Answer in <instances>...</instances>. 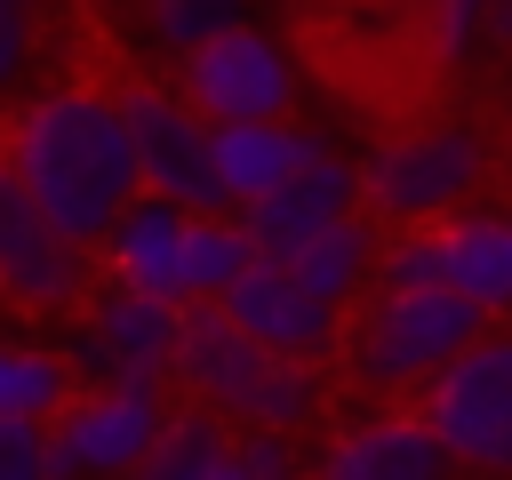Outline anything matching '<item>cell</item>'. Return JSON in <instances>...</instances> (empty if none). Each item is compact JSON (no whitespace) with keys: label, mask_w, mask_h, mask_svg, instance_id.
<instances>
[{"label":"cell","mask_w":512,"mask_h":480,"mask_svg":"<svg viewBox=\"0 0 512 480\" xmlns=\"http://www.w3.org/2000/svg\"><path fill=\"white\" fill-rule=\"evenodd\" d=\"M312 480H456V456L424 424V408H368L328 432Z\"/></svg>","instance_id":"cell-12"},{"label":"cell","mask_w":512,"mask_h":480,"mask_svg":"<svg viewBox=\"0 0 512 480\" xmlns=\"http://www.w3.org/2000/svg\"><path fill=\"white\" fill-rule=\"evenodd\" d=\"M128 136H136V168L144 192L184 208V216H232L224 184H216V128L176 96V80H128L120 88Z\"/></svg>","instance_id":"cell-7"},{"label":"cell","mask_w":512,"mask_h":480,"mask_svg":"<svg viewBox=\"0 0 512 480\" xmlns=\"http://www.w3.org/2000/svg\"><path fill=\"white\" fill-rule=\"evenodd\" d=\"M232 456H240L248 480H312V472H320V456H312L296 432H240Z\"/></svg>","instance_id":"cell-23"},{"label":"cell","mask_w":512,"mask_h":480,"mask_svg":"<svg viewBox=\"0 0 512 480\" xmlns=\"http://www.w3.org/2000/svg\"><path fill=\"white\" fill-rule=\"evenodd\" d=\"M312 160H328V136H312V128H296V120H272V128H216V184H224L232 216L256 208V200H272L280 184H296Z\"/></svg>","instance_id":"cell-15"},{"label":"cell","mask_w":512,"mask_h":480,"mask_svg":"<svg viewBox=\"0 0 512 480\" xmlns=\"http://www.w3.org/2000/svg\"><path fill=\"white\" fill-rule=\"evenodd\" d=\"M376 264H384V232H376L368 216H344V224H328L320 240H304V248L288 256V272H296L328 312H352L360 296H376Z\"/></svg>","instance_id":"cell-17"},{"label":"cell","mask_w":512,"mask_h":480,"mask_svg":"<svg viewBox=\"0 0 512 480\" xmlns=\"http://www.w3.org/2000/svg\"><path fill=\"white\" fill-rule=\"evenodd\" d=\"M488 48H512V0H504V8H488Z\"/></svg>","instance_id":"cell-27"},{"label":"cell","mask_w":512,"mask_h":480,"mask_svg":"<svg viewBox=\"0 0 512 480\" xmlns=\"http://www.w3.org/2000/svg\"><path fill=\"white\" fill-rule=\"evenodd\" d=\"M344 216H360V160H312L296 184H280L272 200H256V208H240V224H248V240H256V256H272V264H288L304 240H320L328 224H344Z\"/></svg>","instance_id":"cell-13"},{"label":"cell","mask_w":512,"mask_h":480,"mask_svg":"<svg viewBox=\"0 0 512 480\" xmlns=\"http://www.w3.org/2000/svg\"><path fill=\"white\" fill-rule=\"evenodd\" d=\"M96 288H104L96 280V256L72 248L40 216V200L16 184V168L0 160V304H16L32 320H64V312L80 320Z\"/></svg>","instance_id":"cell-9"},{"label":"cell","mask_w":512,"mask_h":480,"mask_svg":"<svg viewBox=\"0 0 512 480\" xmlns=\"http://www.w3.org/2000/svg\"><path fill=\"white\" fill-rule=\"evenodd\" d=\"M184 240H192V216L144 192L96 256H104V280H120V288H136V296H160V304H184ZM184 312H192V304H184Z\"/></svg>","instance_id":"cell-14"},{"label":"cell","mask_w":512,"mask_h":480,"mask_svg":"<svg viewBox=\"0 0 512 480\" xmlns=\"http://www.w3.org/2000/svg\"><path fill=\"white\" fill-rule=\"evenodd\" d=\"M32 56H40V16H32L24 0H0V96L24 88Z\"/></svg>","instance_id":"cell-25"},{"label":"cell","mask_w":512,"mask_h":480,"mask_svg":"<svg viewBox=\"0 0 512 480\" xmlns=\"http://www.w3.org/2000/svg\"><path fill=\"white\" fill-rule=\"evenodd\" d=\"M176 392L208 416H224L232 432H312L328 392L320 368H296L280 352H264L256 336H240L216 304L184 312V352H176Z\"/></svg>","instance_id":"cell-2"},{"label":"cell","mask_w":512,"mask_h":480,"mask_svg":"<svg viewBox=\"0 0 512 480\" xmlns=\"http://www.w3.org/2000/svg\"><path fill=\"white\" fill-rule=\"evenodd\" d=\"M432 56H448V64H464V56H480L488 48V8L480 0H448V8H432Z\"/></svg>","instance_id":"cell-24"},{"label":"cell","mask_w":512,"mask_h":480,"mask_svg":"<svg viewBox=\"0 0 512 480\" xmlns=\"http://www.w3.org/2000/svg\"><path fill=\"white\" fill-rule=\"evenodd\" d=\"M376 288H392V296H432V288H448V240H440V232H384Z\"/></svg>","instance_id":"cell-22"},{"label":"cell","mask_w":512,"mask_h":480,"mask_svg":"<svg viewBox=\"0 0 512 480\" xmlns=\"http://www.w3.org/2000/svg\"><path fill=\"white\" fill-rule=\"evenodd\" d=\"M480 336H496V320L480 304H464L456 288H432V296H392L376 288L368 312L352 320V344H344V376L368 392V400H424Z\"/></svg>","instance_id":"cell-4"},{"label":"cell","mask_w":512,"mask_h":480,"mask_svg":"<svg viewBox=\"0 0 512 480\" xmlns=\"http://www.w3.org/2000/svg\"><path fill=\"white\" fill-rule=\"evenodd\" d=\"M440 240H448V288L480 304L488 320H504L512 312V208H472L440 224Z\"/></svg>","instance_id":"cell-16"},{"label":"cell","mask_w":512,"mask_h":480,"mask_svg":"<svg viewBox=\"0 0 512 480\" xmlns=\"http://www.w3.org/2000/svg\"><path fill=\"white\" fill-rule=\"evenodd\" d=\"M256 240L240 216H192V240H184V304H224L248 272H256Z\"/></svg>","instance_id":"cell-19"},{"label":"cell","mask_w":512,"mask_h":480,"mask_svg":"<svg viewBox=\"0 0 512 480\" xmlns=\"http://www.w3.org/2000/svg\"><path fill=\"white\" fill-rule=\"evenodd\" d=\"M232 448H240V432H232L224 416H208V408H192V400H184V408L168 416L160 448L136 464V480H208Z\"/></svg>","instance_id":"cell-20"},{"label":"cell","mask_w":512,"mask_h":480,"mask_svg":"<svg viewBox=\"0 0 512 480\" xmlns=\"http://www.w3.org/2000/svg\"><path fill=\"white\" fill-rule=\"evenodd\" d=\"M56 352H64L80 392H168L176 352H184V304H160V296L104 280L88 296V312L64 320Z\"/></svg>","instance_id":"cell-5"},{"label":"cell","mask_w":512,"mask_h":480,"mask_svg":"<svg viewBox=\"0 0 512 480\" xmlns=\"http://www.w3.org/2000/svg\"><path fill=\"white\" fill-rule=\"evenodd\" d=\"M0 160L40 200V216L88 256L144 200V168H136V136H128V112H120V88H88V80L40 88L8 120V152Z\"/></svg>","instance_id":"cell-1"},{"label":"cell","mask_w":512,"mask_h":480,"mask_svg":"<svg viewBox=\"0 0 512 480\" xmlns=\"http://www.w3.org/2000/svg\"><path fill=\"white\" fill-rule=\"evenodd\" d=\"M72 400H80V384L56 344L0 336V424H56Z\"/></svg>","instance_id":"cell-18"},{"label":"cell","mask_w":512,"mask_h":480,"mask_svg":"<svg viewBox=\"0 0 512 480\" xmlns=\"http://www.w3.org/2000/svg\"><path fill=\"white\" fill-rule=\"evenodd\" d=\"M240 24H248V8H208V0H160V8L136 16V32H144L168 64L200 56L208 40H224V32H240Z\"/></svg>","instance_id":"cell-21"},{"label":"cell","mask_w":512,"mask_h":480,"mask_svg":"<svg viewBox=\"0 0 512 480\" xmlns=\"http://www.w3.org/2000/svg\"><path fill=\"white\" fill-rule=\"evenodd\" d=\"M488 184V136L472 120H424L360 152V216L376 232H440L472 216Z\"/></svg>","instance_id":"cell-3"},{"label":"cell","mask_w":512,"mask_h":480,"mask_svg":"<svg viewBox=\"0 0 512 480\" xmlns=\"http://www.w3.org/2000/svg\"><path fill=\"white\" fill-rule=\"evenodd\" d=\"M0 480H56L48 424H0Z\"/></svg>","instance_id":"cell-26"},{"label":"cell","mask_w":512,"mask_h":480,"mask_svg":"<svg viewBox=\"0 0 512 480\" xmlns=\"http://www.w3.org/2000/svg\"><path fill=\"white\" fill-rule=\"evenodd\" d=\"M168 416L176 408L160 392H80L48 424V464H56V480H136V464L160 448Z\"/></svg>","instance_id":"cell-10"},{"label":"cell","mask_w":512,"mask_h":480,"mask_svg":"<svg viewBox=\"0 0 512 480\" xmlns=\"http://www.w3.org/2000/svg\"><path fill=\"white\" fill-rule=\"evenodd\" d=\"M240 336H256L264 352H280V360H296V368H328V360H344V344H352V328H344V312H328L288 264H256L224 304H216Z\"/></svg>","instance_id":"cell-11"},{"label":"cell","mask_w":512,"mask_h":480,"mask_svg":"<svg viewBox=\"0 0 512 480\" xmlns=\"http://www.w3.org/2000/svg\"><path fill=\"white\" fill-rule=\"evenodd\" d=\"M176 96L208 120V128H272L296 104V48L272 24H240L224 40H208L200 56L176 64Z\"/></svg>","instance_id":"cell-6"},{"label":"cell","mask_w":512,"mask_h":480,"mask_svg":"<svg viewBox=\"0 0 512 480\" xmlns=\"http://www.w3.org/2000/svg\"><path fill=\"white\" fill-rule=\"evenodd\" d=\"M416 408L440 432V448L456 456V472L512 480V328L480 336Z\"/></svg>","instance_id":"cell-8"},{"label":"cell","mask_w":512,"mask_h":480,"mask_svg":"<svg viewBox=\"0 0 512 480\" xmlns=\"http://www.w3.org/2000/svg\"><path fill=\"white\" fill-rule=\"evenodd\" d=\"M208 480H248V472H240V456H224V464H216Z\"/></svg>","instance_id":"cell-28"}]
</instances>
